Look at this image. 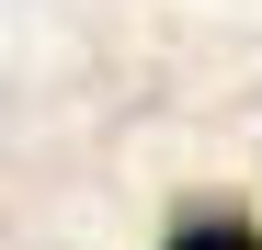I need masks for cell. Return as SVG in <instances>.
<instances>
[{"label":"cell","mask_w":262,"mask_h":250,"mask_svg":"<svg viewBox=\"0 0 262 250\" xmlns=\"http://www.w3.org/2000/svg\"><path fill=\"white\" fill-rule=\"evenodd\" d=\"M160 250H262V216H239V205H194Z\"/></svg>","instance_id":"obj_1"}]
</instances>
